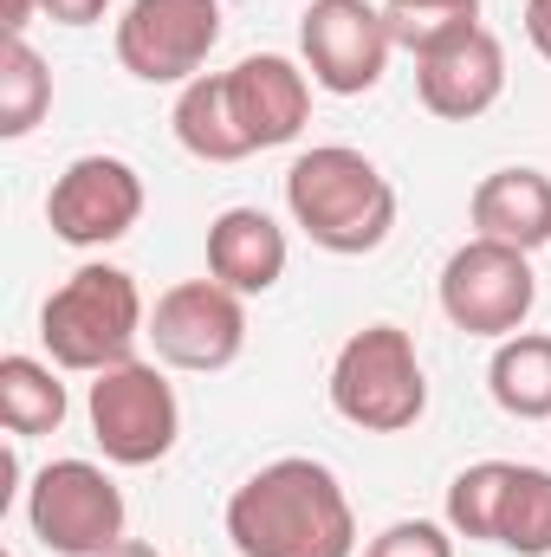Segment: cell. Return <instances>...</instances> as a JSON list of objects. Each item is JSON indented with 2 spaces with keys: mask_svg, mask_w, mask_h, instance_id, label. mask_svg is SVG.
<instances>
[{
  "mask_svg": "<svg viewBox=\"0 0 551 557\" xmlns=\"http://www.w3.org/2000/svg\"><path fill=\"white\" fill-rule=\"evenodd\" d=\"M467 221H474L480 240L539 253V247H551V175L532 169V162L480 175L474 195H467Z\"/></svg>",
  "mask_w": 551,
  "mask_h": 557,
  "instance_id": "cell-14",
  "label": "cell"
},
{
  "mask_svg": "<svg viewBox=\"0 0 551 557\" xmlns=\"http://www.w3.org/2000/svg\"><path fill=\"white\" fill-rule=\"evenodd\" d=\"M377 7L396 33V52H409V59L434 52L441 39H454L467 26H480V0H377Z\"/></svg>",
  "mask_w": 551,
  "mask_h": 557,
  "instance_id": "cell-22",
  "label": "cell"
},
{
  "mask_svg": "<svg viewBox=\"0 0 551 557\" xmlns=\"http://www.w3.org/2000/svg\"><path fill=\"white\" fill-rule=\"evenodd\" d=\"M85 421H91V441L111 467H156L175 454L182 441V403H175V383L156 370V363H111L91 376L85 389Z\"/></svg>",
  "mask_w": 551,
  "mask_h": 557,
  "instance_id": "cell-6",
  "label": "cell"
},
{
  "mask_svg": "<svg viewBox=\"0 0 551 557\" xmlns=\"http://www.w3.org/2000/svg\"><path fill=\"white\" fill-rule=\"evenodd\" d=\"M72 416V396L59 383V363L52 357H0V421L13 441H39V434H59Z\"/></svg>",
  "mask_w": 551,
  "mask_h": 557,
  "instance_id": "cell-17",
  "label": "cell"
},
{
  "mask_svg": "<svg viewBox=\"0 0 551 557\" xmlns=\"http://www.w3.org/2000/svg\"><path fill=\"white\" fill-rule=\"evenodd\" d=\"M500 91H506V46L487 26H467V33H454V39H441L434 52L415 59V98L441 124L487 117L500 104Z\"/></svg>",
  "mask_w": 551,
  "mask_h": 557,
  "instance_id": "cell-12",
  "label": "cell"
},
{
  "mask_svg": "<svg viewBox=\"0 0 551 557\" xmlns=\"http://www.w3.org/2000/svg\"><path fill=\"white\" fill-rule=\"evenodd\" d=\"M143 337H149L143 285L124 267H111V260H85L39 305V344L72 376H98L111 363H131Z\"/></svg>",
  "mask_w": 551,
  "mask_h": 557,
  "instance_id": "cell-3",
  "label": "cell"
},
{
  "mask_svg": "<svg viewBox=\"0 0 551 557\" xmlns=\"http://www.w3.org/2000/svg\"><path fill=\"white\" fill-rule=\"evenodd\" d=\"M221 78H228L234 124H241V137L254 143V156L260 149H279V143H298V131L311 124V72H305V59L247 52Z\"/></svg>",
  "mask_w": 551,
  "mask_h": 557,
  "instance_id": "cell-13",
  "label": "cell"
},
{
  "mask_svg": "<svg viewBox=\"0 0 551 557\" xmlns=\"http://www.w3.org/2000/svg\"><path fill=\"white\" fill-rule=\"evenodd\" d=\"M169 131H175V143L195 162H247L254 156V143L241 137V124H234V104H228V78L221 72H201V78H188L175 91Z\"/></svg>",
  "mask_w": 551,
  "mask_h": 557,
  "instance_id": "cell-16",
  "label": "cell"
},
{
  "mask_svg": "<svg viewBox=\"0 0 551 557\" xmlns=\"http://www.w3.org/2000/svg\"><path fill=\"white\" fill-rule=\"evenodd\" d=\"M493 545L513 557H551V467H532V460L513 467Z\"/></svg>",
  "mask_w": 551,
  "mask_h": 557,
  "instance_id": "cell-21",
  "label": "cell"
},
{
  "mask_svg": "<svg viewBox=\"0 0 551 557\" xmlns=\"http://www.w3.org/2000/svg\"><path fill=\"white\" fill-rule=\"evenodd\" d=\"M118 65L137 85H188L221 46V0H131L118 13Z\"/></svg>",
  "mask_w": 551,
  "mask_h": 557,
  "instance_id": "cell-11",
  "label": "cell"
},
{
  "mask_svg": "<svg viewBox=\"0 0 551 557\" xmlns=\"http://www.w3.org/2000/svg\"><path fill=\"white\" fill-rule=\"evenodd\" d=\"M292 227L338 260H364L396 234V182L351 143H311L285 169Z\"/></svg>",
  "mask_w": 551,
  "mask_h": 557,
  "instance_id": "cell-2",
  "label": "cell"
},
{
  "mask_svg": "<svg viewBox=\"0 0 551 557\" xmlns=\"http://www.w3.org/2000/svg\"><path fill=\"white\" fill-rule=\"evenodd\" d=\"M26 532L52 557H105L111 545H124L131 532V506L124 486L98 467V460H46L26 486Z\"/></svg>",
  "mask_w": 551,
  "mask_h": 557,
  "instance_id": "cell-5",
  "label": "cell"
},
{
  "mask_svg": "<svg viewBox=\"0 0 551 557\" xmlns=\"http://www.w3.org/2000/svg\"><path fill=\"white\" fill-rule=\"evenodd\" d=\"M513 467L519 460H474L448 480V532L454 539H474V545H493L500 539V506H506V486H513Z\"/></svg>",
  "mask_w": 551,
  "mask_h": 557,
  "instance_id": "cell-20",
  "label": "cell"
},
{
  "mask_svg": "<svg viewBox=\"0 0 551 557\" xmlns=\"http://www.w3.org/2000/svg\"><path fill=\"white\" fill-rule=\"evenodd\" d=\"M39 13L52 26H98L111 13V0H39Z\"/></svg>",
  "mask_w": 551,
  "mask_h": 557,
  "instance_id": "cell-24",
  "label": "cell"
},
{
  "mask_svg": "<svg viewBox=\"0 0 551 557\" xmlns=\"http://www.w3.org/2000/svg\"><path fill=\"white\" fill-rule=\"evenodd\" d=\"M331 416L364 434H409L428 416V370L403 324H364L331 357Z\"/></svg>",
  "mask_w": 551,
  "mask_h": 557,
  "instance_id": "cell-4",
  "label": "cell"
},
{
  "mask_svg": "<svg viewBox=\"0 0 551 557\" xmlns=\"http://www.w3.org/2000/svg\"><path fill=\"white\" fill-rule=\"evenodd\" d=\"M434 298H441V318L467 337H513L526 331L532 305H539V273H532V253L519 247H500V240H461L441 278H434Z\"/></svg>",
  "mask_w": 551,
  "mask_h": 557,
  "instance_id": "cell-7",
  "label": "cell"
},
{
  "mask_svg": "<svg viewBox=\"0 0 551 557\" xmlns=\"http://www.w3.org/2000/svg\"><path fill=\"white\" fill-rule=\"evenodd\" d=\"M526 39L539 59H551V0H526Z\"/></svg>",
  "mask_w": 551,
  "mask_h": 557,
  "instance_id": "cell-25",
  "label": "cell"
},
{
  "mask_svg": "<svg viewBox=\"0 0 551 557\" xmlns=\"http://www.w3.org/2000/svg\"><path fill=\"white\" fill-rule=\"evenodd\" d=\"M228 545L241 557H357L344 480L311 454H279L228 493Z\"/></svg>",
  "mask_w": 551,
  "mask_h": 557,
  "instance_id": "cell-1",
  "label": "cell"
},
{
  "mask_svg": "<svg viewBox=\"0 0 551 557\" xmlns=\"http://www.w3.org/2000/svg\"><path fill=\"white\" fill-rule=\"evenodd\" d=\"M149 208V188H143L137 162L124 156H72L59 169V182L46 188V227L52 240L78 247V253H98V247H118Z\"/></svg>",
  "mask_w": 551,
  "mask_h": 557,
  "instance_id": "cell-10",
  "label": "cell"
},
{
  "mask_svg": "<svg viewBox=\"0 0 551 557\" xmlns=\"http://www.w3.org/2000/svg\"><path fill=\"white\" fill-rule=\"evenodd\" d=\"M105 557H162L156 545H143V539H124V545H111Z\"/></svg>",
  "mask_w": 551,
  "mask_h": 557,
  "instance_id": "cell-27",
  "label": "cell"
},
{
  "mask_svg": "<svg viewBox=\"0 0 551 557\" xmlns=\"http://www.w3.org/2000/svg\"><path fill=\"white\" fill-rule=\"evenodd\" d=\"M298 59L318 91L331 98H364L383 85L396 59V33L377 0H305L298 13Z\"/></svg>",
  "mask_w": 551,
  "mask_h": 557,
  "instance_id": "cell-8",
  "label": "cell"
},
{
  "mask_svg": "<svg viewBox=\"0 0 551 557\" xmlns=\"http://www.w3.org/2000/svg\"><path fill=\"white\" fill-rule=\"evenodd\" d=\"M364 557H454V532L448 519H396L364 545Z\"/></svg>",
  "mask_w": 551,
  "mask_h": 557,
  "instance_id": "cell-23",
  "label": "cell"
},
{
  "mask_svg": "<svg viewBox=\"0 0 551 557\" xmlns=\"http://www.w3.org/2000/svg\"><path fill=\"white\" fill-rule=\"evenodd\" d=\"M285 227H279L267 208H221L208 221V278H221L228 292L241 298H267L279 278H285Z\"/></svg>",
  "mask_w": 551,
  "mask_h": 557,
  "instance_id": "cell-15",
  "label": "cell"
},
{
  "mask_svg": "<svg viewBox=\"0 0 551 557\" xmlns=\"http://www.w3.org/2000/svg\"><path fill=\"white\" fill-rule=\"evenodd\" d=\"M33 20H39V0H0V26L7 33H26Z\"/></svg>",
  "mask_w": 551,
  "mask_h": 557,
  "instance_id": "cell-26",
  "label": "cell"
},
{
  "mask_svg": "<svg viewBox=\"0 0 551 557\" xmlns=\"http://www.w3.org/2000/svg\"><path fill=\"white\" fill-rule=\"evenodd\" d=\"M149 344H156V363L215 376L247 350V298L228 292L221 278H182L149 305Z\"/></svg>",
  "mask_w": 551,
  "mask_h": 557,
  "instance_id": "cell-9",
  "label": "cell"
},
{
  "mask_svg": "<svg viewBox=\"0 0 551 557\" xmlns=\"http://www.w3.org/2000/svg\"><path fill=\"white\" fill-rule=\"evenodd\" d=\"M46 111H52V65L33 52L26 33H7V46H0V137H33L46 124Z\"/></svg>",
  "mask_w": 551,
  "mask_h": 557,
  "instance_id": "cell-19",
  "label": "cell"
},
{
  "mask_svg": "<svg viewBox=\"0 0 551 557\" xmlns=\"http://www.w3.org/2000/svg\"><path fill=\"white\" fill-rule=\"evenodd\" d=\"M487 396L513 421H551V331H513L493 344Z\"/></svg>",
  "mask_w": 551,
  "mask_h": 557,
  "instance_id": "cell-18",
  "label": "cell"
}]
</instances>
